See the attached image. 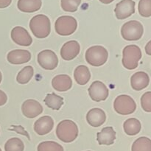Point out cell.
I'll return each instance as SVG.
<instances>
[{
  "instance_id": "6da1fadb",
  "label": "cell",
  "mask_w": 151,
  "mask_h": 151,
  "mask_svg": "<svg viewBox=\"0 0 151 151\" xmlns=\"http://www.w3.org/2000/svg\"><path fill=\"white\" fill-rule=\"evenodd\" d=\"M78 125L70 119H64L58 123L56 128L57 137L65 143L72 142L78 136Z\"/></svg>"
},
{
  "instance_id": "7a4b0ae2",
  "label": "cell",
  "mask_w": 151,
  "mask_h": 151,
  "mask_svg": "<svg viewBox=\"0 0 151 151\" xmlns=\"http://www.w3.org/2000/svg\"><path fill=\"white\" fill-rule=\"evenodd\" d=\"M29 28L34 36L36 38H47L51 31L50 19L44 14L36 15L31 19L29 22Z\"/></svg>"
},
{
  "instance_id": "3957f363",
  "label": "cell",
  "mask_w": 151,
  "mask_h": 151,
  "mask_svg": "<svg viewBox=\"0 0 151 151\" xmlns=\"http://www.w3.org/2000/svg\"><path fill=\"white\" fill-rule=\"evenodd\" d=\"M142 58V51L137 45H128L122 51V65L128 70H134L139 66Z\"/></svg>"
},
{
  "instance_id": "277c9868",
  "label": "cell",
  "mask_w": 151,
  "mask_h": 151,
  "mask_svg": "<svg viewBox=\"0 0 151 151\" xmlns=\"http://www.w3.org/2000/svg\"><path fill=\"white\" fill-rule=\"evenodd\" d=\"M109 52L102 46H93L86 52L85 58L87 63L93 66H101L106 63Z\"/></svg>"
},
{
  "instance_id": "5b68a950",
  "label": "cell",
  "mask_w": 151,
  "mask_h": 151,
  "mask_svg": "<svg viewBox=\"0 0 151 151\" xmlns=\"http://www.w3.org/2000/svg\"><path fill=\"white\" fill-rule=\"evenodd\" d=\"M144 33L143 25L136 20L129 21L124 24L121 28V35L125 40L128 41H138Z\"/></svg>"
},
{
  "instance_id": "8992f818",
  "label": "cell",
  "mask_w": 151,
  "mask_h": 151,
  "mask_svg": "<svg viewBox=\"0 0 151 151\" xmlns=\"http://www.w3.org/2000/svg\"><path fill=\"white\" fill-rule=\"evenodd\" d=\"M78 22L72 16H63L59 17L55 23V32L62 36H68L76 31Z\"/></svg>"
},
{
  "instance_id": "52a82bcc",
  "label": "cell",
  "mask_w": 151,
  "mask_h": 151,
  "mask_svg": "<svg viewBox=\"0 0 151 151\" xmlns=\"http://www.w3.org/2000/svg\"><path fill=\"white\" fill-rule=\"evenodd\" d=\"M114 109L119 114L129 115L135 111L137 104L131 96L122 94L116 97L114 102Z\"/></svg>"
},
{
  "instance_id": "ba28073f",
  "label": "cell",
  "mask_w": 151,
  "mask_h": 151,
  "mask_svg": "<svg viewBox=\"0 0 151 151\" xmlns=\"http://www.w3.org/2000/svg\"><path fill=\"white\" fill-rule=\"evenodd\" d=\"M38 63L45 70H53L58 65V58L55 52L45 50L38 53Z\"/></svg>"
},
{
  "instance_id": "9c48e42d",
  "label": "cell",
  "mask_w": 151,
  "mask_h": 151,
  "mask_svg": "<svg viewBox=\"0 0 151 151\" xmlns=\"http://www.w3.org/2000/svg\"><path fill=\"white\" fill-rule=\"evenodd\" d=\"M109 89L103 82L96 81L88 88V94L92 100L95 102L104 101L109 97Z\"/></svg>"
},
{
  "instance_id": "30bf717a",
  "label": "cell",
  "mask_w": 151,
  "mask_h": 151,
  "mask_svg": "<svg viewBox=\"0 0 151 151\" xmlns=\"http://www.w3.org/2000/svg\"><path fill=\"white\" fill-rule=\"evenodd\" d=\"M135 4L134 0H122L117 3L114 9L116 19L122 20L130 17L135 13Z\"/></svg>"
},
{
  "instance_id": "8fae6325",
  "label": "cell",
  "mask_w": 151,
  "mask_h": 151,
  "mask_svg": "<svg viewBox=\"0 0 151 151\" xmlns=\"http://www.w3.org/2000/svg\"><path fill=\"white\" fill-rule=\"evenodd\" d=\"M11 38L13 42L22 47H29L32 44V38L25 28L17 26L11 30Z\"/></svg>"
},
{
  "instance_id": "7c38bea8",
  "label": "cell",
  "mask_w": 151,
  "mask_h": 151,
  "mask_svg": "<svg viewBox=\"0 0 151 151\" xmlns=\"http://www.w3.org/2000/svg\"><path fill=\"white\" fill-rule=\"evenodd\" d=\"M43 107L38 101L35 100H26L22 106V111L24 116L29 119L37 117L43 112Z\"/></svg>"
},
{
  "instance_id": "4fadbf2b",
  "label": "cell",
  "mask_w": 151,
  "mask_h": 151,
  "mask_svg": "<svg viewBox=\"0 0 151 151\" xmlns=\"http://www.w3.org/2000/svg\"><path fill=\"white\" fill-rule=\"evenodd\" d=\"M81 46L77 41H69L65 43L60 49V56L65 60H72L78 55Z\"/></svg>"
},
{
  "instance_id": "5bb4252c",
  "label": "cell",
  "mask_w": 151,
  "mask_h": 151,
  "mask_svg": "<svg viewBox=\"0 0 151 151\" xmlns=\"http://www.w3.org/2000/svg\"><path fill=\"white\" fill-rule=\"evenodd\" d=\"M31 59V53L28 50H14L8 52L7 60L13 65H19L29 62Z\"/></svg>"
},
{
  "instance_id": "9a60e30c",
  "label": "cell",
  "mask_w": 151,
  "mask_h": 151,
  "mask_svg": "<svg viewBox=\"0 0 151 151\" xmlns=\"http://www.w3.org/2000/svg\"><path fill=\"white\" fill-rule=\"evenodd\" d=\"M54 127V120L50 116H44L35 121L34 131L39 136H44L51 132Z\"/></svg>"
},
{
  "instance_id": "2e32d148",
  "label": "cell",
  "mask_w": 151,
  "mask_h": 151,
  "mask_svg": "<svg viewBox=\"0 0 151 151\" xmlns=\"http://www.w3.org/2000/svg\"><path fill=\"white\" fill-rule=\"evenodd\" d=\"M86 120L88 125L94 128H98L103 125L106 120V115L101 109L94 108L91 109L86 114Z\"/></svg>"
},
{
  "instance_id": "e0dca14e",
  "label": "cell",
  "mask_w": 151,
  "mask_h": 151,
  "mask_svg": "<svg viewBox=\"0 0 151 151\" xmlns=\"http://www.w3.org/2000/svg\"><path fill=\"white\" fill-rule=\"evenodd\" d=\"M52 86L58 91H66L72 88V78L67 75H56L52 80Z\"/></svg>"
},
{
  "instance_id": "ac0fdd59",
  "label": "cell",
  "mask_w": 151,
  "mask_h": 151,
  "mask_svg": "<svg viewBox=\"0 0 151 151\" xmlns=\"http://www.w3.org/2000/svg\"><path fill=\"white\" fill-rule=\"evenodd\" d=\"M150 83V78L145 72H138L131 76V87L136 91H141L145 88Z\"/></svg>"
},
{
  "instance_id": "d6986e66",
  "label": "cell",
  "mask_w": 151,
  "mask_h": 151,
  "mask_svg": "<svg viewBox=\"0 0 151 151\" xmlns=\"http://www.w3.org/2000/svg\"><path fill=\"white\" fill-rule=\"evenodd\" d=\"M116 139V132L112 127H106L97 134V140L100 145H111Z\"/></svg>"
},
{
  "instance_id": "ffe728a7",
  "label": "cell",
  "mask_w": 151,
  "mask_h": 151,
  "mask_svg": "<svg viewBox=\"0 0 151 151\" xmlns=\"http://www.w3.org/2000/svg\"><path fill=\"white\" fill-rule=\"evenodd\" d=\"M41 0H19L17 7L20 11L24 13H34L41 9Z\"/></svg>"
},
{
  "instance_id": "44dd1931",
  "label": "cell",
  "mask_w": 151,
  "mask_h": 151,
  "mask_svg": "<svg viewBox=\"0 0 151 151\" xmlns=\"http://www.w3.org/2000/svg\"><path fill=\"white\" fill-rule=\"evenodd\" d=\"M74 78L78 84L81 86L86 85L91 78L89 69L84 65L78 66L74 72Z\"/></svg>"
},
{
  "instance_id": "7402d4cb",
  "label": "cell",
  "mask_w": 151,
  "mask_h": 151,
  "mask_svg": "<svg viewBox=\"0 0 151 151\" xmlns=\"http://www.w3.org/2000/svg\"><path fill=\"white\" fill-rule=\"evenodd\" d=\"M123 128L127 135L136 136L141 131V122L136 118H130L124 122Z\"/></svg>"
},
{
  "instance_id": "603a6c76",
  "label": "cell",
  "mask_w": 151,
  "mask_h": 151,
  "mask_svg": "<svg viewBox=\"0 0 151 151\" xmlns=\"http://www.w3.org/2000/svg\"><path fill=\"white\" fill-rule=\"evenodd\" d=\"M46 106L52 110L58 111L63 104V99L55 93L47 94L44 100Z\"/></svg>"
},
{
  "instance_id": "cb8c5ba5",
  "label": "cell",
  "mask_w": 151,
  "mask_h": 151,
  "mask_svg": "<svg viewBox=\"0 0 151 151\" xmlns=\"http://www.w3.org/2000/svg\"><path fill=\"white\" fill-rule=\"evenodd\" d=\"M33 67L31 66H25L18 73L17 77H16V81L19 84H27L30 81V80L33 77Z\"/></svg>"
},
{
  "instance_id": "d4e9b609",
  "label": "cell",
  "mask_w": 151,
  "mask_h": 151,
  "mask_svg": "<svg viewBox=\"0 0 151 151\" xmlns=\"http://www.w3.org/2000/svg\"><path fill=\"white\" fill-rule=\"evenodd\" d=\"M131 151H151V140L147 137H140L132 145Z\"/></svg>"
},
{
  "instance_id": "484cf974",
  "label": "cell",
  "mask_w": 151,
  "mask_h": 151,
  "mask_svg": "<svg viewBox=\"0 0 151 151\" xmlns=\"http://www.w3.org/2000/svg\"><path fill=\"white\" fill-rule=\"evenodd\" d=\"M24 145L23 142L19 138L13 137L6 142L4 145L5 151H24Z\"/></svg>"
},
{
  "instance_id": "4316f807",
  "label": "cell",
  "mask_w": 151,
  "mask_h": 151,
  "mask_svg": "<svg viewBox=\"0 0 151 151\" xmlns=\"http://www.w3.org/2000/svg\"><path fill=\"white\" fill-rule=\"evenodd\" d=\"M38 151H64L63 147L58 143L52 141L41 142L37 147Z\"/></svg>"
},
{
  "instance_id": "83f0119b",
  "label": "cell",
  "mask_w": 151,
  "mask_h": 151,
  "mask_svg": "<svg viewBox=\"0 0 151 151\" xmlns=\"http://www.w3.org/2000/svg\"><path fill=\"white\" fill-rule=\"evenodd\" d=\"M81 3V0H61L60 6L64 11L74 13L78 10Z\"/></svg>"
},
{
  "instance_id": "f1b7e54d",
  "label": "cell",
  "mask_w": 151,
  "mask_h": 151,
  "mask_svg": "<svg viewBox=\"0 0 151 151\" xmlns=\"http://www.w3.org/2000/svg\"><path fill=\"white\" fill-rule=\"evenodd\" d=\"M139 13L142 17H150L151 0H140L139 2Z\"/></svg>"
},
{
  "instance_id": "f546056e",
  "label": "cell",
  "mask_w": 151,
  "mask_h": 151,
  "mask_svg": "<svg viewBox=\"0 0 151 151\" xmlns=\"http://www.w3.org/2000/svg\"><path fill=\"white\" fill-rule=\"evenodd\" d=\"M141 106L143 110L146 112H151V92L147 91L141 98Z\"/></svg>"
},
{
  "instance_id": "4dcf8cb0",
  "label": "cell",
  "mask_w": 151,
  "mask_h": 151,
  "mask_svg": "<svg viewBox=\"0 0 151 151\" xmlns=\"http://www.w3.org/2000/svg\"><path fill=\"white\" fill-rule=\"evenodd\" d=\"M7 96L3 91L0 90V106H2L7 103Z\"/></svg>"
},
{
  "instance_id": "1f68e13d",
  "label": "cell",
  "mask_w": 151,
  "mask_h": 151,
  "mask_svg": "<svg viewBox=\"0 0 151 151\" xmlns=\"http://www.w3.org/2000/svg\"><path fill=\"white\" fill-rule=\"evenodd\" d=\"M12 2V0H0V8H6Z\"/></svg>"
},
{
  "instance_id": "d6a6232c",
  "label": "cell",
  "mask_w": 151,
  "mask_h": 151,
  "mask_svg": "<svg viewBox=\"0 0 151 151\" xmlns=\"http://www.w3.org/2000/svg\"><path fill=\"white\" fill-rule=\"evenodd\" d=\"M145 51L148 55H151V41H150L145 47Z\"/></svg>"
},
{
  "instance_id": "836d02e7",
  "label": "cell",
  "mask_w": 151,
  "mask_h": 151,
  "mask_svg": "<svg viewBox=\"0 0 151 151\" xmlns=\"http://www.w3.org/2000/svg\"><path fill=\"white\" fill-rule=\"evenodd\" d=\"M99 1H100V2H102L103 4H110V3L113 2L114 0H99Z\"/></svg>"
},
{
  "instance_id": "e575fe53",
  "label": "cell",
  "mask_w": 151,
  "mask_h": 151,
  "mask_svg": "<svg viewBox=\"0 0 151 151\" xmlns=\"http://www.w3.org/2000/svg\"><path fill=\"white\" fill-rule=\"evenodd\" d=\"M1 81H2V75H1V72H0V83H1Z\"/></svg>"
},
{
  "instance_id": "d590c367",
  "label": "cell",
  "mask_w": 151,
  "mask_h": 151,
  "mask_svg": "<svg viewBox=\"0 0 151 151\" xmlns=\"http://www.w3.org/2000/svg\"><path fill=\"white\" fill-rule=\"evenodd\" d=\"M0 151H1V148H0Z\"/></svg>"
},
{
  "instance_id": "8d00e7d4",
  "label": "cell",
  "mask_w": 151,
  "mask_h": 151,
  "mask_svg": "<svg viewBox=\"0 0 151 151\" xmlns=\"http://www.w3.org/2000/svg\"><path fill=\"white\" fill-rule=\"evenodd\" d=\"M88 151H90V150H88Z\"/></svg>"
}]
</instances>
